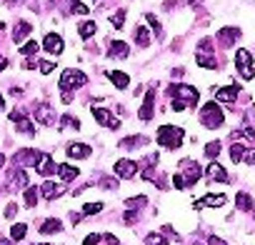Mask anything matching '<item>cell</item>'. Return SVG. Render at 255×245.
Segmentation results:
<instances>
[{"instance_id": "1", "label": "cell", "mask_w": 255, "mask_h": 245, "mask_svg": "<svg viewBox=\"0 0 255 245\" xmlns=\"http://www.w3.org/2000/svg\"><path fill=\"white\" fill-rule=\"evenodd\" d=\"M200 122H203V128L208 130H215V128H223V122H225V115L220 110V105L215 100L205 103L203 110H200Z\"/></svg>"}, {"instance_id": "2", "label": "cell", "mask_w": 255, "mask_h": 245, "mask_svg": "<svg viewBox=\"0 0 255 245\" xmlns=\"http://www.w3.org/2000/svg\"><path fill=\"white\" fill-rule=\"evenodd\" d=\"M183 135H185L183 128H175V125H160L155 140H158V145H163V148H168V150H175V148L183 145Z\"/></svg>"}, {"instance_id": "3", "label": "cell", "mask_w": 255, "mask_h": 245, "mask_svg": "<svg viewBox=\"0 0 255 245\" xmlns=\"http://www.w3.org/2000/svg\"><path fill=\"white\" fill-rule=\"evenodd\" d=\"M88 83V75L83 73V70H75V68H68V70H63V75H60V93H70L73 95V90H78V88H83Z\"/></svg>"}, {"instance_id": "4", "label": "cell", "mask_w": 255, "mask_h": 245, "mask_svg": "<svg viewBox=\"0 0 255 245\" xmlns=\"http://www.w3.org/2000/svg\"><path fill=\"white\" fill-rule=\"evenodd\" d=\"M170 98L173 100H178V103H183L185 108H190V105H198V98H200V93L193 88V85H185V83H178V85H170Z\"/></svg>"}, {"instance_id": "5", "label": "cell", "mask_w": 255, "mask_h": 245, "mask_svg": "<svg viewBox=\"0 0 255 245\" xmlns=\"http://www.w3.org/2000/svg\"><path fill=\"white\" fill-rule=\"evenodd\" d=\"M195 63L200 65V68H208V70H213L218 63H215V53H213V40L210 38H205V40H200V45H198V50H195Z\"/></svg>"}, {"instance_id": "6", "label": "cell", "mask_w": 255, "mask_h": 245, "mask_svg": "<svg viewBox=\"0 0 255 245\" xmlns=\"http://www.w3.org/2000/svg\"><path fill=\"white\" fill-rule=\"evenodd\" d=\"M235 68H238V73H240L243 80H253V78H255V68H253V55H250V50L240 48V50L235 53Z\"/></svg>"}, {"instance_id": "7", "label": "cell", "mask_w": 255, "mask_h": 245, "mask_svg": "<svg viewBox=\"0 0 255 245\" xmlns=\"http://www.w3.org/2000/svg\"><path fill=\"white\" fill-rule=\"evenodd\" d=\"M180 175L185 178V183H188V188H190V185H195V183L200 180L203 170H200V165H198L193 158H183V160H180Z\"/></svg>"}, {"instance_id": "8", "label": "cell", "mask_w": 255, "mask_h": 245, "mask_svg": "<svg viewBox=\"0 0 255 245\" xmlns=\"http://www.w3.org/2000/svg\"><path fill=\"white\" fill-rule=\"evenodd\" d=\"M40 158H43V153H38L33 148H23L13 155V163H15V168H30V165H38Z\"/></svg>"}, {"instance_id": "9", "label": "cell", "mask_w": 255, "mask_h": 245, "mask_svg": "<svg viewBox=\"0 0 255 245\" xmlns=\"http://www.w3.org/2000/svg\"><path fill=\"white\" fill-rule=\"evenodd\" d=\"M10 122L15 125V130H18V133L35 135V125L30 122V118H28V115H23L20 110H13V113H10Z\"/></svg>"}, {"instance_id": "10", "label": "cell", "mask_w": 255, "mask_h": 245, "mask_svg": "<svg viewBox=\"0 0 255 245\" xmlns=\"http://www.w3.org/2000/svg\"><path fill=\"white\" fill-rule=\"evenodd\" d=\"M113 170H115V175H118L120 180H128V178H133V175L138 173V163L130 160V158H123V160H115Z\"/></svg>"}, {"instance_id": "11", "label": "cell", "mask_w": 255, "mask_h": 245, "mask_svg": "<svg viewBox=\"0 0 255 245\" xmlns=\"http://www.w3.org/2000/svg\"><path fill=\"white\" fill-rule=\"evenodd\" d=\"M33 115H35V120L40 122V125H53V122H55V110L48 103H38L33 108Z\"/></svg>"}, {"instance_id": "12", "label": "cell", "mask_w": 255, "mask_h": 245, "mask_svg": "<svg viewBox=\"0 0 255 245\" xmlns=\"http://www.w3.org/2000/svg\"><path fill=\"white\" fill-rule=\"evenodd\" d=\"M93 118L100 122L103 128H113V130L120 128V120H118L110 110H105V108H93Z\"/></svg>"}, {"instance_id": "13", "label": "cell", "mask_w": 255, "mask_h": 245, "mask_svg": "<svg viewBox=\"0 0 255 245\" xmlns=\"http://www.w3.org/2000/svg\"><path fill=\"white\" fill-rule=\"evenodd\" d=\"M43 48H45L50 55H60L63 48H65V43H63V38H60L58 33H48V35L43 38Z\"/></svg>"}, {"instance_id": "14", "label": "cell", "mask_w": 255, "mask_h": 245, "mask_svg": "<svg viewBox=\"0 0 255 245\" xmlns=\"http://www.w3.org/2000/svg\"><path fill=\"white\" fill-rule=\"evenodd\" d=\"M153 105H155V90L150 88V90L145 93V100H143V108L138 110V118H140L143 122H150V120H153Z\"/></svg>"}, {"instance_id": "15", "label": "cell", "mask_w": 255, "mask_h": 245, "mask_svg": "<svg viewBox=\"0 0 255 245\" xmlns=\"http://www.w3.org/2000/svg\"><path fill=\"white\" fill-rule=\"evenodd\" d=\"M65 153H68L70 160H83V158H90V155H93V148L85 145V143H70V145L65 148Z\"/></svg>"}, {"instance_id": "16", "label": "cell", "mask_w": 255, "mask_h": 245, "mask_svg": "<svg viewBox=\"0 0 255 245\" xmlns=\"http://www.w3.org/2000/svg\"><path fill=\"white\" fill-rule=\"evenodd\" d=\"M205 175H208V180H215V183H230L225 168L220 163H215V160H210V165L205 168Z\"/></svg>"}, {"instance_id": "17", "label": "cell", "mask_w": 255, "mask_h": 245, "mask_svg": "<svg viewBox=\"0 0 255 245\" xmlns=\"http://www.w3.org/2000/svg\"><path fill=\"white\" fill-rule=\"evenodd\" d=\"M40 193H43V198H45V200H55L58 195H63V193H65V183L45 180V183H43V188H40Z\"/></svg>"}, {"instance_id": "18", "label": "cell", "mask_w": 255, "mask_h": 245, "mask_svg": "<svg viewBox=\"0 0 255 245\" xmlns=\"http://www.w3.org/2000/svg\"><path fill=\"white\" fill-rule=\"evenodd\" d=\"M128 55H130V48H128V43H123V40H113L110 43V50H108V58H118V60H125Z\"/></svg>"}, {"instance_id": "19", "label": "cell", "mask_w": 255, "mask_h": 245, "mask_svg": "<svg viewBox=\"0 0 255 245\" xmlns=\"http://www.w3.org/2000/svg\"><path fill=\"white\" fill-rule=\"evenodd\" d=\"M28 188V173L23 168H15L10 173V190H25Z\"/></svg>"}, {"instance_id": "20", "label": "cell", "mask_w": 255, "mask_h": 245, "mask_svg": "<svg viewBox=\"0 0 255 245\" xmlns=\"http://www.w3.org/2000/svg\"><path fill=\"white\" fill-rule=\"evenodd\" d=\"M238 38H240V30H238V28H220V30H218V40H220V45H225V48L233 45Z\"/></svg>"}, {"instance_id": "21", "label": "cell", "mask_w": 255, "mask_h": 245, "mask_svg": "<svg viewBox=\"0 0 255 245\" xmlns=\"http://www.w3.org/2000/svg\"><path fill=\"white\" fill-rule=\"evenodd\" d=\"M238 98V85H228V88H218L215 90V100L218 103H235Z\"/></svg>"}, {"instance_id": "22", "label": "cell", "mask_w": 255, "mask_h": 245, "mask_svg": "<svg viewBox=\"0 0 255 245\" xmlns=\"http://www.w3.org/2000/svg\"><path fill=\"white\" fill-rule=\"evenodd\" d=\"M35 170H38L43 178H48V175H53V173L58 170V165H55V160H53L50 155H43V158H40V163L35 165Z\"/></svg>"}, {"instance_id": "23", "label": "cell", "mask_w": 255, "mask_h": 245, "mask_svg": "<svg viewBox=\"0 0 255 245\" xmlns=\"http://www.w3.org/2000/svg\"><path fill=\"white\" fill-rule=\"evenodd\" d=\"M228 203V198L223 195V193H218V195H205L200 203H195V210H200V208H205V205H210V208H220V205H225Z\"/></svg>"}, {"instance_id": "24", "label": "cell", "mask_w": 255, "mask_h": 245, "mask_svg": "<svg viewBox=\"0 0 255 245\" xmlns=\"http://www.w3.org/2000/svg\"><path fill=\"white\" fill-rule=\"evenodd\" d=\"M58 175H60V180H63V183H70V180H75V178L80 175V170H78L75 165L63 163V165H58Z\"/></svg>"}, {"instance_id": "25", "label": "cell", "mask_w": 255, "mask_h": 245, "mask_svg": "<svg viewBox=\"0 0 255 245\" xmlns=\"http://www.w3.org/2000/svg\"><path fill=\"white\" fill-rule=\"evenodd\" d=\"M30 30H33V25H30L28 20H20V23L15 25V30H13V40H15V43H23V40L30 35Z\"/></svg>"}, {"instance_id": "26", "label": "cell", "mask_w": 255, "mask_h": 245, "mask_svg": "<svg viewBox=\"0 0 255 245\" xmlns=\"http://www.w3.org/2000/svg\"><path fill=\"white\" fill-rule=\"evenodd\" d=\"M108 78H110V83H113L115 88H120V90H125L128 85H130V78H128L125 73H120V70H110Z\"/></svg>"}, {"instance_id": "27", "label": "cell", "mask_w": 255, "mask_h": 245, "mask_svg": "<svg viewBox=\"0 0 255 245\" xmlns=\"http://www.w3.org/2000/svg\"><path fill=\"white\" fill-rule=\"evenodd\" d=\"M145 143H148L145 135H128V138L120 140V148H140V145H145Z\"/></svg>"}, {"instance_id": "28", "label": "cell", "mask_w": 255, "mask_h": 245, "mask_svg": "<svg viewBox=\"0 0 255 245\" xmlns=\"http://www.w3.org/2000/svg\"><path fill=\"white\" fill-rule=\"evenodd\" d=\"M133 38H135V43H138L140 48H148V45H150V33H148V28H143V25L135 28Z\"/></svg>"}, {"instance_id": "29", "label": "cell", "mask_w": 255, "mask_h": 245, "mask_svg": "<svg viewBox=\"0 0 255 245\" xmlns=\"http://www.w3.org/2000/svg\"><path fill=\"white\" fill-rule=\"evenodd\" d=\"M60 230H63V223L55 220V218H50V220H45V223L40 225V233H43V235H53V233H60Z\"/></svg>"}, {"instance_id": "30", "label": "cell", "mask_w": 255, "mask_h": 245, "mask_svg": "<svg viewBox=\"0 0 255 245\" xmlns=\"http://www.w3.org/2000/svg\"><path fill=\"white\" fill-rule=\"evenodd\" d=\"M95 30H98V25H95L93 20H85V23H80V28H78V35H80L83 40H88L90 35H95Z\"/></svg>"}, {"instance_id": "31", "label": "cell", "mask_w": 255, "mask_h": 245, "mask_svg": "<svg viewBox=\"0 0 255 245\" xmlns=\"http://www.w3.org/2000/svg\"><path fill=\"white\" fill-rule=\"evenodd\" d=\"M235 205H238V210H253L255 205H253V198L248 195V193H238L235 195Z\"/></svg>"}, {"instance_id": "32", "label": "cell", "mask_w": 255, "mask_h": 245, "mask_svg": "<svg viewBox=\"0 0 255 245\" xmlns=\"http://www.w3.org/2000/svg\"><path fill=\"white\" fill-rule=\"evenodd\" d=\"M38 198H40V190L33 188V185H28V188H25V205H28V208H35V205H38Z\"/></svg>"}, {"instance_id": "33", "label": "cell", "mask_w": 255, "mask_h": 245, "mask_svg": "<svg viewBox=\"0 0 255 245\" xmlns=\"http://www.w3.org/2000/svg\"><path fill=\"white\" fill-rule=\"evenodd\" d=\"M25 233H28V225H25V223H15V225L10 228V240H23Z\"/></svg>"}, {"instance_id": "34", "label": "cell", "mask_w": 255, "mask_h": 245, "mask_svg": "<svg viewBox=\"0 0 255 245\" xmlns=\"http://www.w3.org/2000/svg\"><path fill=\"white\" fill-rule=\"evenodd\" d=\"M243 155H245V148H243L240 143H233V145H230V160H233V163H240Z\"/></svg>"}, {"instance_id": "35", "label": "cell", "mask_w": 255, "mask_h": 245, "mask_svg": "<svg viewBox=\"0 0 255 245\" xmlns=\"http://www.w3.org/2000/svg\"><path fill=\"white\" fill-rule=\"evenodd\" d=\"M205 155H208L210 160H215V158L220 155V143H218V140H210V143L205 145Z\"/></svg>"}, {"instance_id": "36", "label": "cell", "mask_w": 255, "mask_h": 245, "mask_svg": "<svg viewBox=\"0 0 255 245\" xmlns=\"http://www.w3.org/2000/svg\"><path fill=\"white\" fill-rule=\"evenodd\" d=\"M145 203H148V198H145V195H138V198H128V200H125L128 210H133V208H143Z\"/></svg>"}, {"instance_id": "37", "label": "cell", "mask_w": 255, "mask_h": 245, "mask_svg": "<svg viewBox=\"0 0 255 245\" xmlns=\"http://www.w3.org/2000/svg\"><path fill=\"white\" fill-rule=\"evenodd\" d=\"M60 128H80V122H78V118H73V115H63L60 118Z\"/></svg>"}, {"instance_id": "38", "label": "cell", "mask_w": 255, "mask_h": 245, "mask_svg": "<svg viewBox=\"0 0 255 245\" xmlns=\"http://www.w3.org/2000/svg\"><path fill=\"white\" fill-rule=\"evenodd\" d=\"M38 50H40V45H38L35 40H28V43L20 48V53H23V55H35Z\"/></svg>"}, {"instance_id": "39", "label": "cell", "mask_w": 255, "mask_h": 245, "mask_svg": "<svg viewBox=\"0 0 255 245\" xmlns=\"http://www.w3.org/2000/svg\"><path fill=\"white\" fill-rule=\"evenodd\" d=\"M103 210V203H85L83 205V215H95Z\"/></svg>"}, {"instance_id": "40", "label": "cell", "mask_w": 255, "mask_h": 245, "mask_svg": "<svg viewBox=\"0 0 255 245\" xmlns=\"http://www.w3.org/2000/svg\"><path fill=\"white\" fill-rule=\"evenodd\" d=\"M145 245H168V240H165L163 235H155V233H150V235L145 238Z\"/></svg>"}, {"instance_id": "41", "label": "cell", "mask_w": 255, "mask_h": 245, "mask_svg": "<svg viewBox=\"0 0 255 245\" xmlns=\"http://www.w3.org/2000/svg\"><path fill=\"white\" fill-rule=\"evenodd\" d=\"M145 20L150 23V28L155 30V35H160V33H163V28H160V20H158V18H155L153 13H148V15H145Z\"/></svg>"}, {"instance_id": "42", "label": "cell", "mask_w": 255, "mask_h": 245, "mask_svg": "<svg viewBox=\"0 0 255 245\" xmlns=\"http://www.w3.org/2000/svg\"><path fill=\"white\" fill-rule=\"evenodd\" d=\"M70 10H73V13H78V15H88V13H90V8H88V5H83V3H78V0H73Z\"/></svg>"}, {"instance_id": "43", "label": "cell", "mask_w": 255, "mask_h": 245, "mask_svg": "<svg viewBox=\"0 0 255 245\" xmlns=\"http://www.w3.org/2000/svg\"><path fill=\"white\" fill-rule=\"evenodd\" d=\"M110 23H113L115 28H123V23H125V10H118L115 15H110Z\"/></svg>"}, {"instance_id": "44", "label": "cell", "mask_w": 255, "mask_h": 245, "mask_svg": "<svg viewBox=\"0 0 255 245\" xmlns=\"http://www.w3.org/2000/svg\"><path fill=\"white\" fill-rule=\"evenodd\" d=\"M100 240H103V235H98V233H90V235H85L83 245H100Z\"/></svg>"}, {"instance_id": "45", "label": "cell", "mask_w": 255, "mask_h": 245, "mask_svg": "<svg viewBox=\"0 0 255 245\" xmlns=\"http://www.w3.org/2000/svg\"><path fill=\"white\" fill-rule=\"evenodd\" d=\"M38 68H40V73H43V75H48V73H53V68H55V65H53L50 60H43V63H38Z\"/></svg>"}, {"instance_id": "46", "label": "cell", "mask_w": 255, "mask_h": 245, "mask_svg": "<svg viewBox=\"0 0 255 245\" xmlns=\"http://www.w3.org/2000/svg\"><path fill=\"white\" fill-rule=\"evenodd\" d=\"M243 160H245L248 165H255V150H245V155H243Z\"/></svg>"}, {"instance_id": "47", "label": "cell", "mask_w": 255, "mask_h": 245, "mask_svg": "<svg viewBox=\"0 0 255 245\" xmlns=\"http://www.w3.org/2000/svg\"><path fill=\"white\" fill-rule=\"evenodd\" d=\"M135 218H138V215H135V213H133V210H128V213H125V215H123V220H125V223H128V225H133V223H135Z\"/></svg>"}, {"instance_id": "48", "label": "cell", "mask_w": 255, "mask_h": 245, "mask_svg": "<svg viewBox=\"0 0 255 245\" xmlns=\"http://www.w3.org/2000/svg\"><path fill=\"white\" fill-rule=\"evenodd\" d=\"M15 213H18V205H15V203H10V205H8V210H5V218H15Z\"/></svg>"}, {"instance_id": "49", "label": "cell", "mask_w": 255, "mask_h": 245, "mask_svg": "<svg viewBox=\"0 0 255 245\" xmlns=\"http://www.w3.org/2000/svg\"><path fill=\"white\" fill-rule=\"evenodd\" d=\"M208 245H225L220 238H208Z\"/></svg>"}, {"instance_id": "50", "label": "cell", "mask_w": 255, "mask_h": 245, "mask_svg": "<svg viewBox=\"0 0 255 245\" xmlns=\"http://www.w3.org/2000/svg\"><path fill=\"white\" fill-rule=\"evenodd\" d=\"M5 68H8V60H5L3 55H0V70H5Z\"/></svg>"}, {"instance_id": "51", "label": "cell", "mask_w": 255, "mask_h": 245, "mask_svg": "<svg viewBox=\"0 0 255 245\" xmlns=\"http://www.w3.org/2000/svg\"><path fill=\"white\" fill-rule=\"evenodd\" d=\"M5 108V100H3V93H0V110H3Z\"/></svg>"}, {"instance_id": "52", "label": "cell", "mask_w": 255, "mask_h": 245, "mask_svg": "<svg viewBox=\"0 0 255 245\" xmlns=\"http://www.w3.org/2000/svg\"><path fill=\"white\" fill-rule=\"evenodd\" d=\"M0 245H13V240H0Z\"/></svg>"}, {"instance_id": "53", "label": "cell", "mask_w": 255, "mask_h": 245, "mask_svg": "<svg viewBox=\"0 0 255 245\" xmlns=\"http://www.w3.org/2000/svg\"><path fill=\"white\" fill-rule=\"evenodd\" d=\"M3 163H5V155H3V153H0V165H3Z\"/></svg>"}, {"instance_id": "54", "label": "cell", "mask_w": 255, "mask_h": 245, "mask_svg": "<svg viewBox=\"0 0 255 245\" xmlns=\"http://www.w3.org/2000/svg\"><path fill=\"white\" fill-rule=\"evenodd\" d=\"M188 3H200V0H188Z\"/></svg>"}, {"instance_id": "55", "label": "cell", "mask_w": 255, "mask_h": 245, "mask_svg": "<svg viewBox=\"0 0 255 245\" xmlns=\"http://www.w3.org/2000/svg\"><path fill=\"white\" fill-rule=\"evenodd\" d=\"M8 3H18V0H8Z\"/></svg>"}, {"instance_id": "56", "label": "cell", "mask_w": 255, "mask_h": 245, "mask_svg": "<svg viewBox=\"0 0 255 245\" xmlns=\"http://www.w3.org/2000/svg\"><path fill=\"white\" fill-rule=\"evenodd\" d=\"M253 213H255V208H253Z\"/></svg>"}, {"instance_id": "57", "label": "cell", "mask_w": 255, "mask_h": 245, "mask_svg": "<svg viewBox=\"0 0 255 245\" xmlns=\"http://www.w3.org/2000/svg\"><path fill=\"white\" fill-rule=\"evenodd\" d=\"M43 245H45V243H43Z\"/></svg>"}]
</instances>
